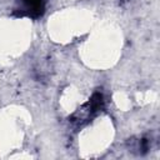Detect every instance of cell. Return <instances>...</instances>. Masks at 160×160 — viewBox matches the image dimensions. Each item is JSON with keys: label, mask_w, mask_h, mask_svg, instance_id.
Masks as SVG:
<instances>
[{"label": "cell", "mask_w": 160, "mask_h": 160, "mask_svg": "<svg viewBox=\"0 0 160 160\" xmlns=\"http://www.w3.org/2000/svg\"><path fill=\"white\" fill-rule=\"evenodd\" d=\"M121 2H126V1H129V0H120Z\"/></svg>", "instance_id": "3"}, {"label": "cell", "mask_w": 160, "mask_h": 160, "mask_svg": "<svg viewBox=\"0 0 160 160\" xmlns=\"http://www.w3.org/2000/svg\"><path fill=\"white\" fill-rule=\"evenodd\" d=\"M45 11V0H19L14 10L16 16H28L31 19L40 18Z\"/></svg>", "instance_id": "2"}, {"label": "cell", "mask_w": 160, "mask_h": 160, "mask_svg": "<svg viewBox=\"0 0 160 160\" xmlns=\"http://www.w3.org/2000/svg\"><path fill=\"white\" fill-rule=\"evenodd\" d=\"M102 105H104L102 94L95 92L85 105H82L74 115L70 116V122L74 124L76 128H81L102 109Z\"/></svg>", "instance_id": "1"}]
</instances>
